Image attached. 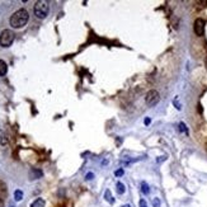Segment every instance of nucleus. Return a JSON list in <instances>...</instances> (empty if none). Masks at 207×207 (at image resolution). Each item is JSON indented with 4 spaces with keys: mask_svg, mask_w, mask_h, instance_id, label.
<instances>
[{
    "mask_svg": "<svg viewBox=\"0 0 207 207\" xmlns=\"http://www.w3.org/2000/svg\"><path fill=\"white\" fill-rule=\"evenodd\" d=\"M41 177H42V172H41L39 169H30L29 170V178L30 179H39Z\"/></svg>",
    "mask_w": 207,
    "mask_h": 207,
    "instance_id": "423d86ee",
    "label": "nucleus"
},
{
    "mask_svg": "<svg viewBox=\"0 0 207 207\" xmlns=\"http://www.w3.org/2000/svg\"><path fill=\"white\" fill-rule=\"evenodd\" d=\"M205 66H206V70H207V57H206V60H205Z\"/></svg>",
    "mask_w": 207,
    "mask_h": 207,
    "instance_id": "412c9836",
    "label": "nucleus"
},
{
    "mask_svg": "<svg viewBox=\"0 0 207 207\" xmlns=\"http://www.w3.org/2000/svg\"><path fill=\"white\" fill-rule=\"evenodd\" d=\"M45 206H46V202L43 198H37L30 203V207H45Z\"/></svg>",
    "mask_w": 207,
    "mask_h": 207,
    "instance_id": "6e6552de",
    "label": "nucleus"
},
{
    "mask_svg": "<svg viewBox=\"0 0 207 207\" xmlns=\"http://www.w3.org/2000/svg\"><path fill=\"white\" fill-rule=\"evenodd\" d=\"M123 173H125V172H123V169H118V170L115 172V175H116V177H122Z\"/></svg>",
    "mask_w": 207,
    "mask_h": 207,
    "instance_id": "dca6fc26",
    "label": "nucleus"
},
{
    "mask_svg": "<svg viewBox=\"0 0 207 207\" xmlns=\"http://www.w3.org/2000/svg\"><path fill=\"white\" fill-rule=\"evenodd\" d=\"M159 99H160V94H159V91L155 89L149 90L146 93V97H145V102H146V104L149 107H154L159 102Z\"/></svg>",
    "mask_w": 207,
    "mask_h": 207,
    "instance_id": "20e7f679",
    "label": "nucleus"
},
{
    "mask_svg": "<svg viewBox=\"0 0 207 207\" xmlns=\"http://www.w3.org/2000/svg\"><path fill=\"white\" fill-rule=\"evenodd\" d=\"M93 178H94V174H93V173H88V174L85 175V179H87V181H91Z\"/></svg>",
    "mask_w": 207,
    "mask_h": 207,
    "instance_id": "f3484780",
    "label": "nucleus"
},
{
    "mask_svg": "<svg viewBox=\"0 0 207 207\" xmlns=\"http://www.w3.org/2000/svg\"><path fill=\"white\" fill-rule=\"evenodd\" d=\"M152 206L154 207H160V200L159 198H154L152 200Z\"/></svg>",
    "mask_w": 207,
    "mask_h": 207,
    "instance_id": "2eb2a0df",
    "label": "nucleus"
},
{
    "mask_svg": "<svg viewBox=\"0 0 207 207\" xmlns=\"http://www.w3.org/2000/svg\"><path fill=\"white\" fill-rule=\"evenodd\" d=\"M144 122H145V125H150L151 120H150V118H145V121H144Z\"/></svg>",
    "mask_w": 207,
    "mask_h": 207,
    "instance_id": "6ab92c4d",
    "label": "nucleus"
},
{
    "mask_svg": "<svg viewBox=\"0 0 207 207\" xmlns=\"http://www.w3.org/2000/svg\"><path fill=\"white\" fill-rule=\"evenodd\" d=\"M141 191H142L144 194H149V193H150V188H149L148 183H145V182L141 183Z\"/></svg>",
    "mask_w": 207,
    "mask_h": 207,
    "instance_id": "ddd939ff",
    "label": "nucleus"
},
{
    "mask_svg": "<svg viewBox=\"0 0 207 207\" xmlns=\"http://www.w3.org/2000/svg\"><path fill=\"white\" fill-rule=\"evenodd\" d=\"M122 207H131V206H130V205H123Z\"/></svg>",
    "mask_w": 207,
    "mask_h": 207,
    "instance_id": "4be33fe9",
    "label": "nucleus"
},
{
    "mask_svg": "<svg viewBox=\"0 0 207 207\" xmlns=\"http://www.w3.org/2000/svg\"><path fill=\"white\" fill-rule=\"evenodd\" d=\"M14 41V33L13 30L10 29H4L2 33H0V46L2 47H9L12 46Z\"/></svg>",
    "mask_w": 207,
    "mask_h": 207,
    "instance_id": "7ed1b4c3",
    "label": "nucleus"
},
{
    "mask_svg": "<svg viewBox=\"0 0 207 207\" xmlns=\"http://www.w3.org/2000/svg\"><path fill=\"white\" fill-rule=\"evenodd\" d=\"M104 198H106L111 205L115 203V200H113V197H112V194H111V191H109V189H107V191L104 192Z\"/></svg>",
    "mask_w": 207,
    "mask_h": 207,
    "instance_id": "9d476101",
    "label": "nucleus"
},
{
    "mask_svg": "<svg viewBox=\"0 0 207 207\" xmlns=\"http://www.w3.org/2000/svg\"><path fill=\"white\" fill-rule=\"evenodd\" d=\"M116 187H117V193L118 194H123L126 192V188H125V184L123 183H121V182H117V184H116Z\"/></svg>",
    "mask_w": 207,
    "mask_h": 207,
    "instance_id": "1a4fd4ad",
    "label": "nucleus"
},
{
    "mask_svg": "<svg viewBox=\"0 0 207 207\" xmlns=\"http://www.w3.org/2000/svg\"><path fill=\"white\" fill-rule=\"evenodd\" d=\"M179 130H181V131H183L184 133H188V130H187V127H185V125H184L183 122H181V123H179Z\"/></svg>",
    "mask_w": 207,
    "mask_h": 207,
    "instance_id": "4468645a",
    "label": "nucleus"
},
{
    "mask_svg": "<svg viewBox=\"0 0 207 207\" xmlns=\"http://www.w3.org/2000/svg\"><path fill=\"white\" fill-rule=\"evenodd\" d=\"M206 148H207V145H206Z\"/></svg>",
    "mask_w": 207,
    "mask_h": 207,
    "instance_id": "5701e85b",
    "label": "nucleus"
},
{
    "mask_svg": "<svg viewBox=\"0 0 207 207\" xmlns=\"http://www.w3.org/2000/svg\"><path fill=\"white\" fill-rule=\"evenodd\" d=\"M22 198H23V192L20 191V189H17L14 192V200L17 202H19V201H22Z\"/></svg>",
    "mask_w": 207,
    "mask_h": 207,
    "instance_id": "9b49d317",
    "label": "nucleus"
},
{
    "mask_svg": "<svg viewBox=\"0 0 207 207\" xmlns=\"http://www.w3.org/2000/svg\"><path fill=\"white\" fill-rule=\"evenodd\" d=\"M8 144V137H6V135L3 132V131H0V145H6Z\"/></svg>",
    "mask_w": 207,
    "mask_h": 207,
    "instance_id": "f8f14e48",
    "label": "nucleus"
},
{
    "mask_svg": "<svg viewBox=\"0 0 207 207\" xmlns=\"http://www.w3.org/2000/svg\"><path fill=\"white\" fill-rule=\"evenodd\" d=\"M140 207H148L146 202H145L144 200H140Z\"/></svg>",
    "mask_w": 207,
    "mask_h": 207,
    "instance_id": "a211bd4d",
    "label": "nucleus"
},
{
    "mask_svg": "<svg viewBox=\"0 0 207 207\" xmlns=\"http://www.w3.org/2000/svg\"><path fill=\"white\" fill-rule=\"evenodd\" d=\"M193 29H194V33L197 36H203V33H205V20L201 19V18H197L194 20Z\"/></svg>",
    "mask_w": 207,
    "mask_h": 207,
    "instance_id": "39448f33",
    "label": "nucleus"
},
{
    "mask_svg": "<svg viewBox=\"0 0 207 207\" xmlns=\"http://www.w3.org/2000/svg\"><path fill=\"white\" fill-rule=\"evenodd\" d=\"M8 72V65L4 60H0V76H4Z\"/></svg>",
    "mask_w": 207,
    "mask_h": 207,
    "instance_id": "0eeeda50",
    "label": "nucleus"
},
{
    "mask_svg": "<svg viewBox=\"0 0 207 207\" xmlns=\"http://www.w3.org/2000/svg\"><path fill=\"white\" fill-rule=\"evenodd\" d=\"M0 207H5V205H4V200H2V198H0Z\"/></svg>",
    "mask_w": 207,
    "mask_h": 207,
    "instance_id": "aec40b11",
    "label": "nucleus"
},
{
    "mask_svg": "<svg viewBox=\"0 0 207 207\" xmlns=\"http://www.w3.org/2000/svg\"><path fill=\"white\" fill-rule=\"evenodd\" d=\"M33 13L38 19H45L50 13V4L45 0H38L33 6Z\"/></svg>",
    "mask_w": 207,
    "mask_h": 207,
    "instance_id": "f03ea898",
    "label": "nucleus"
},
{
    "mask_svg": "<svg viewBox=\"0 0 207 207\" xmlns=\"http://www.w3.org/2000/svg\"><path fill=\"white\" fill-rule=\"evenodd\" d=\"M29 20V13L27 9H19L10 17V26L13 28H22Z\"/></svg>",
    "mask_w": 207,
    "mask_h": 207,
    "instance_id": "f257e3e1",
    "label": "nucleus"
}]
</instances>
